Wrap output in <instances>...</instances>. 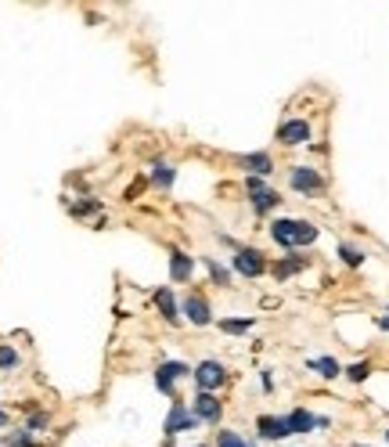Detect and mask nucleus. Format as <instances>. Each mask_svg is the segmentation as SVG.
I'll return each instance as SVG.
<instances>
[{"label": "nucleus", "mask_w": 389, "mask_h": 447, "mask_svg": "<svg viewBox=\"0 0 389 447\" xmlns=\"http://www.w3.org/2000/svg\"><path fill=\"white\" fill-rule=\"evenodd\" d=\"M234 271L242 278H260L271 271V264H267V257L260 249H234Z\"/></svg>", "instance_id": "nucleus-1"}, {"label": "nucleus", "mask_w": 389, "mask_h": 447, "mask_svg": "<svg viewBox=\"0 0 389 447\" xmlns=\"http://www.w3.org/2000/svg\"><path fill=\"white\" fill-rule=\"evenodd\" d=\"M191 375H195V382H198V393H213V390H220L224 382H227V372H224L220 361H202Z\"/></svg>", "instance_id": "nucleus-2"}, {"label": "nucleus", "mask_w": 389, "mask_h": 447, "mask_svg": "<svg viewBox=\"0 0 389 447\" xmlns=\"http://www.w3.org/2000/svg\"><path fill=\"white\" fill-rule=\"evenodd\" d=\"M288 184H292V191H299V195H317V191H324V177L314 166H292Z\"/></svg>", "instance_id": "nucleus-3"}, {"label": "nucleus", "mask_w": 389, "mask_h": 447, "mask_svg": "<svg viewBox=\"0 0 389 447\" xmlns=\"http://www.w3.org/2000/svg\"><path fill=\"white\" fill-rule=\"evenodd\" d=\"M278 141L285 148H299V145H307L310 141V123L307 119H285L278 126Z\"/></svg>", "instance_id": "nucleus-4"}, {"label": "nucleus", "mask_w": 389, "mask_h": 447, "mask_svg": "<svg viewBox=\"0 0 389 447\" xmlns=\"http://www.w3.org/2000/svg\"><path fill=\"white\" fill-rule=\"evenodd\" d=\"M191 415H195L198 422H220V415H224V404L217 400V393H195Z\"/></svg>", "instance_id": "nucleus-5"}, {"label": "nucleus", "mask_w": 389, "mask_h": 447, "mask_svg": "<svg viewBox=\"0 0 389 447\" xmlns=\"http://www.w3.org/2000/svg\"><path fill=\"white\" fill-rule=\"evenodd\" d=\"M195 415H191V408L184 404V400H173V408H170V415H166V433H184V429H195Z\"/></svg>", "instance_id": "nucleus-6"}, {"label": "nucleus", "mask_w": 389, "mask_h": 447, "mask_svg": "<svg viewBox=\"0 0 389 447\" xmlns=\"http://www.w3.org/2000/svg\"><path fill=\"white\" fill-rule=\"evenodd\" d=\"M184 314H188V322L191 325H209V322H213V310H209V303H205V296H198V293H188L184 296V307H181Z\"/></svg>", "instance_id": "nucleus-7"}, {"label": "nucleus", "mask_w": 389, "mask_h": 447, "mask_svg": "<svg viewBox=\"0 0 389 447\" xmlns=\"http://www.w3.org/2000/svg\"><path fill=\"white\" fill-rule=\"evenodd\" d=\"M191 274H195V257H188V252H181V249H173L170 252V278L173 281H191Z\"/></svg>", "instance_id": "nucleus-8"}, {"label": "nucleus", "mask_w": 389, "mask_h": 447, "mask_svg": "<svg viewBox=\"0 0 389 447\" xmlns=\"http://www.w3.org/2000/svg\"><path fill=\"white\" fill-rule=\"evenodd\" d=\"M245 170H249V177H271L274 173V159L267 155V152H253V155H242L238 159Z\"/></svg>", "instance_id": "nucleus-9"}, {"label": "nucleus", "mask_w": 389, "mask_h": 447, "mask_svg": "<svg viewBox=\"0 0 389 447\" xmlns=\"http://www.w3.org/2000/svg\"><path fill=\"white\" fill-rule=\"evenodd\" d=\"M256 429H260L263 440H285V436H288V422L278 419V415H260V419H256Z\"/></svg>", "instance_id": "nucleus-10"}, {"label": "nucleus", "mask_w": 389, "mask_h": 447, "mask_svg": "<svg viewBox=\"0 0 389 447\" xmlns=\"http://www.w3.org/2000/svg\"><path fill=\"white\" fill-rule=\"evenodd\" d=\"M307 267V257H295V252H288L285 260H278V264H271V274L278 278V281H288L292 274H299Z\"/></svg>", "instance_id": "nucleus-11"}, {"label": "nucleus", "mask_w": 389, "mask_h": 447, "mask_svg": "<svg viewBox=\"0 0 389 447\" xmlns=\"http://www.w3.org/2000/svg\"><path fill=\"white\" fill-rule=\"evenodd\" d=\"M155 307L170 325H181V310H177V300H173L170 289H155Z\"/></svg>", "instance_id": "nucleus-12"}, {"label": "nucleus", "mask_w": 389, "mask_h": 447, "mask_svg": "<svg viewBox=\"0 0 389 447\" xmlns=\"http://www.w3.org/2000/svg\"><path fill=\"white\" fill-rule=\"evenodd\" d=\"M271 238L292 252L295 249V220H274L271 223Z\"/></svg>", "instance_id": "nucleus-13"}, {"label": "nucleus", "mask_w": 389, "mask_h": 447, "mask_svg": "<svg viewBox=\"0 0 389 447\" xmlns=\"http://www.w3.org/2000/svg\"><path fill=\"white\" fill-rule=\"evenodd\" d=\"M285 422H288V433H310L317 426V415H310L307 408H295L292 415H285Z\"/></svg>", "instance_id": "nucleus-14"}, {"label": "nucleus", "mask_w": 389, "mask_h": 447, "mask_svg": "<svg viewBox=\"0 0 389 447\" xmlns=\"http://www.w3.org/2000/svg\"><path fill=\"white\" fill-rule=\"evenodd\" d=\"M249 199H253V209L256 213H271V209L281 206V195H278V191H271V188H263L260 195H249Z\"/></svg>", "instance_id": "nucleus-15"}, {"label": "nucleus", "mask_w": 389, "mask_h": 447, "mask_svg": "<svg viewBox=\"0 0 389 447\" xmlns=\"http://www.w3.org/2000/svg\"><path fill=\"white\" fill-rule=\"evenodd\" d=\"M307 368L317 372L321 379H339V372H343L336 357H314V361H307Z\"/></svg>", "instance_id": "nucleus-16"}, {"label": "nucleus", "mask_w": 389, "mask_h": 447, "mask_svg": "<svg viewBox=\"0 0 389 447\" xmlns=\"http://www.w3.org/2000/svg\"><path fill=\"white\" fill-rule=\"evenodd\" d=\"M317 235H321V231L314 228L310 220H295V249H299V245H314Z\"/></svg>", "instance_id": "nucleus-17"}, {"label": "nucleus", "mask_w": 389, "mask_h": 447, "mask_svg": "<svg viewBox=\"0 0 389 447\" xmlns=\"http://www.w3.org/2000/svg\"><path fill=\"white\" fill-rule=\"evenodd\" d=\"M173 180H177V170H173L170 163H155V166H152V184H155V188H170Z\"/></svg>", "instance_id": "nucleus-18"}, {"label": "nucleus", "mask_w": 389, "mask_h": 447, "mask_svg": "<svg viewBox=\"0 0 389 447\" xmlns=\"http://www.w3.org/2000/svg\"><path fill=\"white\" fill-rule=\"evenodd\" d=\"M249 329H253V317H224L220 322V332H227V336H242Z\"/></svg>", "instance_id": "nucleus-19"}, {"label": "nucleus", "mask_w": 389, "mask_h": 447, "mask_svg": "<svg viewBox=\"0 0 389 447\" xmlns=\"http://www.w3.org/2000/svg\"><path fill=\"white\" fill-rule=\"evenodd\" d=\"M339 260H343L346 267H361V264H364V252L357 249V245H350V242H339Z\"/></svg>", "instance_id": "nucleus-20"}, {"label": "nucleus", "mask_w": 389, "mask_h": 447, "mask_svg": "<svg viewBox=\"0 0 389 447\" xmlns=\"http://www.w3.org/2000/svg\"><path fill=\"white\" fill-rule=\"evenodd\" d=\"M202 264H205V271H209V278H213V281L220 285V289H224V285H231V271H227V267H220V264H217L213 257H205Z\"/></svg>", "instance_id": "nucleus-21"}, {"label": "nucleus", "mask_w": 389, "mask_h": 447, "mask_svg": "<svg viewBox=\"0 0 389 447\" xmlns=\"http://www.w3.org/2000/svg\"><path fill=\"white\" fill-rule=\"evenodd\" d=\"M18 365H22L18 350H15V346H8V343H0V368L11 372V368H18Z\"/></svg>", "instance_id": "nucleus-22"}, {"label": "nucleus", "mask_w": 389, "mask_h": 447, "mask_svg": "<svg viewBox=\"0 0 389 447\" xmlns=\"http://www.w3.org/2000/svg\"><path fill=\"white\" fill-rule=\"evenodd\" d=\"M72 216H94V213H101V199H83V202H72V209H69Z\"/></svg>", "instance_id": "nucleus-23"}, {"label": "nucleus", "mask_w": 389, "mask_h": 447, "mask_svg": "<svg viewBox=\"0 0 389 447\" xmlns=\"http://www.w3.org/2000/svg\"><path fill=\"white\" fill-rule=\"evenodd\" d=\"M159 372H162L166 379H173V382H177V379H184V375H191L195 368H188V365H181V361H166V365H159Z\"/></svg>", "instance_id": "nucleus-24"}, {"label": "nucleus", "mask_w": 389, "mask_h": 447, "mask_svg": "<svg viewBox=\"0 0 389 447\" xmlns=\"http://www.w3.org/2000/svg\"><path fill=\"white\" fill-rule=\"evenodd\" d=\"M217 447H249V443L238 436L234 429H220V433H217Z\"/></svg>", "instance_id": "nucleus-25"}, {"label": "nucleus", "mask_w": 389, "mask_h": 447, "mask_svg": "<svg viewBox=\"0 0 389 447\" xmlns=\"http://www.w3.org/2000/svg\"><path fill=\"white\" fill-rule=\"evenodd\" d=\"M4 447H33V433H29V429H15V433H8Z\"/></svg>", "instance_id": "nucleus-26"}, {"label": "nucleus", "mask_w": 389, "mask_h": 447, "mask_svg": "<svg viewBox=\"0 0 389 447\" xmlns=\"http://www.w3.org/2000/svg\"><path fill=\"white\" fill-rule=\"evenodd\" d=\"M346 375H350V382H364V379L371 375V365H368V361H357V365L346 368Z\"/></svg>", "instance_id": "nucleus-27"}, {"label": "nucleus", "mask_w": 389, "mask_h": 447, "mask_svg": "<svg viewBox=\"0 0 389 447\" xmlns=\"http://www.w3.org/2000/svg\"><path fill=\"white\" fill-rule=\"evenodd\" d=\"M155 386L166 393V397H173V400H181V397H177V386H173V379H166L159 368H155Z\"/></svg>", "instance_id": "nucleus-28"}, {"label": "nucleus", "mask_w": 389, "mask_h": 447, "mask_svg": "<svg viewBox=\"0 0 389 447\" xmlns=\"http://www.w3.org/2000/svg\"><path fill=\"white\" fill-rule=\"evenodd\" d=\"M47 422H51V415L37 411V415H33V419H29V422H25V429H29V433H40V429H47Z\"/></svg>", "instance_id": "nucleus-29"}, {"label": "nucleus", "mask_w": 389, "mask_h": 447, "mask_svg": "<svg viewBox=\"0 0 389 447\" xmlns=\"http://www.w3.org/2000/svg\"><path fill=\"white\" fill-rule=\"evenodd\" d=\"M263 188H267V184H263V177H245V191H249V195H260Z\"/></svg>", "instance_id": "nucleus-30"}, {"label": "nucleus", "mask_w": 389, "mask_h": 447, "mask_svg": "<svg viewBox=\"0 0 389 447\" xmlns=\"http://www.w3.org/2000/svg\"><path fill=\"white\" fill-rule=\"evenodd\" d=\"M375 325H378L382 332H389V314H382V317H375Z\"/></svg>", "instance_id": "nucleus-31"}, {"label": "nucleus", "mask_w": 389, "mask_h": 447, "mask_svg": "<svg viewBox=\"0 0 389 447\" xmlns=\"http://www.w3.org/2000/svg\"><path fill=\"white\" fill-rule=\"evenodd\" d=\"M4 426H8V415H4V411H0V429H4Z\"/></svg>", "instance_id": "nucleus-32"}, {"label": "nucleus", "mask_w": 389, "mask_h": 447, "mask_svg": "<svg viewBox=\"0 0 389 447\" xmlns=\"http://www.w3.org/2000/svg\"><path fill=\"white\" fill-rule=\"evenodd\" d=\"M385 440H389V429H385Z\"/></svg>", "instance_id": "nucleus-33"}, {"label": "nucleus", "mask_w": 389, "mask_h": 447, "mask_svg": "<svg viewBox=\"0 0 389 447\" xmlns=\"http://www.w3.org/2000/svg\"><path fill=\"white\" fill-rule=\"evenodd\" d=\"M195 447H205V443H195Z\"/></svg>", "instance_id": "nucleus-34"}, {"label": "nucleus", "mask_w": 389, "mask_h": 447, "mask_svg": "<svg viewBox=\"0 0 389 447\" xmlns=\"http://www.w3.org/2000/svg\"><path fill=\"white\" fill-rule=\"evenodd\" d=\"M357 447H364V443H357Z\"/></svg>", "instance_id": "nucleus-35"}, {"label": "nucleus", "mask_w": 389, "mask_h": 447, "mask_svg": "<svg viewBox=\"0 0 389 447\" xmlns=\"http://www.w3.org/2000/svg\"><path fill=\"white\" fill-rule=\"evenodd\" d=\"M33 447H37V443H33Z\"/></svg>", "instance_id": "nucleus-36"}]
</instances>
